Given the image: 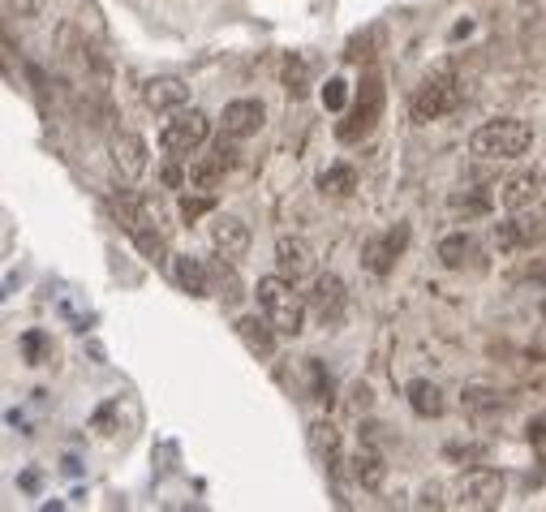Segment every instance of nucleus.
<instances>
[{"label": "nucleus", "instance_id": "f257e3e1", "mask_svg": "<svg viewBox=\"0 0 546 512\" xmlns=\"http://www.w3.org/2000/svg\"><path fill=\"white\" fill-rule=\"evenodd\" d=\"M254 297H258V310L271 319V327H276L280 336H301V332H306L310 302H306V293H297V280L263 276L254 284Z\"/></svg>", "mask_w": 546, "mask_h": 512}, {"label": "nucleus", "instance_id": "f03ea898", "mask_svg": "<svg viewBox=\"0 0 546 512\" xmlns=\"http://www.w3.org/2000/svg\"><path fill=\"white\" fill-rule=\"evenodd\" d=\"M461 99H465V82H461V74H456L452 61H443V65L430 69L418 87H413L409 117L418 125H430V121H439V117H448V112L461 108Z\"/></svg>", "mask_w": 546, "mask_h": 512}, {"label": "nucleus", "instance_id": "7ed1b4c3", "mask_svg": "<svg viewBox=\"0 0 546 512\" xmlns=\"http://www.w3.org/2000/svg\"><path fill=\"white\" fill-rule=\"evenodd\" d=\"M383 108H387L383 74H379L375 65H366V69H362V82H357V91H353L349 117L336 125V138H340V142H362V138H370V134H375V125L383 121Z\"/></svg>", "mask_w": 546, "mask_h": 512}, {"label": "nucleus", "instance_id": "20e7f679", "mask_svg": "<svg viewBox=\"0 0 546 512\" xmlns=\"http://www.w3.org/2000/svg\"><path fill=\"white\" fill-rule=\"evenodd\" d=\"M534 147V130L516 117H499V121H486L469 134V151L478 160H491V164H504V160H521V155Z\"/></svg>", "mask_w": 546, "mask_h": 512}, {"label": "nucleus", "instance_id": "39448f33", "mask_svg": "<svg viewBox=\"0 0 546 512\" xmlns=\"http://www.w3.org/2000/svg\"><path fill=\"white\" fill-rule=\"evenodd\" d=\"M211 138V117L203 108H177L160 130V147L168 160H190V155Z\"/></svg>", "mask_w": 546, "mask_h": 512}, {"label": "nucleus", "instance_id": "423d86ee", "mask_svg": "<svg viewBox=\"0 0 546 512\" xmlns=\"http://www.w3.org/2000/svg\"><path fill=\"white\" fill-rule=\"evenodd\" d=\"M504 495H508V478L499 474V469L473 465L461 478V487H456V504L473 508V512H495L499 504H504Z\"/></svg>", "mask_w": 546, "mask_h": 512}, {"label": "nucleus", "instance_id": "0eeeda50", "mask_svg": "<svg viewBox=\"0 0 546 512\" xmlns=\"http://www.w3.org/2000/svg\"><path fill=\"white\" fill-rule=\"evenodd\" d=\"M405 246H409V224L400 220V224H392V229H383V233L362 241V267L370 276H387L400 254H405Z\"/></svg>", "mask_w": 546, "mask_h": 512}, {"label": "nucleus", "instance_id": "6e6552de", "mask_svg": "<svg viewBox=\"0 0 546 512\" xmlns=\"http://www.w3.org/2000/svg\"><path fill=\"white\" fill-rule=\"evenodd\" d=\"M306 302H310V315L323 327H336L344 319V310H349V289H344V280L336 272H327V276H314Z\"/></svg>", "mask_w": 546, "mask_h": 512}, {"label": "nucleus", "instance_id": "1a4fd4ad", "mask_svg": "<svg viewBox=\"0 0 546 512\" xmlns=\"http://www.w3.org/2000/svg\"><path fill=\"white\" fill-rule=\"evenodd\" d=\"M542 198H546V173L542 168H521V173H512L504 186H499V203H504L508 216L534 211Z\"/></svg>", "mask_w": 546, "mask_h": 512}, {"label": "nucleus", "instance_id": "9d476101", "mask_svg": "<svg viewBox=\"0 0 546 512\" xmlns=\"http://www.w3.org/2000/svg\"><path fill=\"white\" fill-rule=\"evenodd\" d=\"M233 147H224V142H220V147H215L211 155H198V160L190 164V168H185V173H190V186H185V190H203V194H215V190H220L224 186V177H228V168H233Z\"/></svg>", "mask_w": 546, "mask_h": 512}, {"label": "nucleus", "instance_id": "9b49d317", "mask_svg": "<svg viewBox=\"0 0 546 512\" xmlns=\"http://www.w3.org/2000/svg\"><path fill=\"white\" fill-rule=\"evenodd\" d=\"M207 237H211V250L224 254V259H246L250 250V224L237 220V216H211L207 224Z\"/></svg>", "mask_w": 546, "mask_h": 512}, {"label": "nucleus", "instance_id": "f8f14e48", "mask_svg": "<svg viewBox=\"0 0 546 512\" xmlns=\"http://www.w3.org/2000/svg\"><path fill=\"white\" fill-rule=\"evenodd\" d=\"M263 121H267V108H263V99H233V104H224V117H220V130L224 138H250L263 130Z\"/></svg>", "mask_w": 546, "mask_h": 512}, {"label": "nucleus", "instance_id": "ddd939ff", "mask_svg": "<svg viewBox=\"0 0 546 512\" xmlns=\"http://www.w3.org/2000/svg\"><path fill=\"white\" fill-rule=\"evenodd\" d=\"M108 151H112V164H117V173L125 181H138L142 173H147V142H142L134 130H117V134H112Z\"/></svg>", "mask_w": 546, "mask_h": 512}, {"label": "nucleus", "instance_id": "4468645a", "mask_svg": "<svg viewBox=\"0 0 546 512\" xmlns=\"http://www.w3.org/2000/svg\"><path fill=\"white\" fill-rule=\"evenodd\" d=\"M542 233H546L542 224H538V220H525V211H521V216L495 224V229H491V241H495V246L504 250V254H516V250H534L538 241H542Z\"/></svg>", "mask_w": 546, "mask_h": 512}, {"label": "nucleus", "instance_id": "2eb2a0df", "mask_svg": "<svg viewBox=\"0 0 546 512\" xmlns=\"http://www.w3.org/2000/svg\"><path fill=\"white\" fill-rule=\"evenodd\" d=\"M276 272L289 276V280H306V276H314V250H310V241H301V237H280V241H276Z\"/></svg>", "mask_w": 546, "mask_h": 512}, {"label": "nucleus", "instance_id": "dca6fc26", "mask_svg": "<svg viewBox=\"0 0 546 512\" xmlns=\"http://www.w3.org/2000/svg\"><path fill=\"white\" fill-rule=\"evenodd\" d=\"M142 104L151 112H177L190 104V87L181 78H151V82H142Z\"/></svg>", "mask_w": 546, "mask_h": 512}, {"label": "nucleus", "instance_id": "f3484780", "mask_svg": "<svg viewBox=\"0 0 546 512\" xmlns=\"http://www.w3.org/2000/svg\"><path fill=\"white\" fill-rule=\"evenodd\" d=\"M237 336L241 345H246L254 358H271L276 353V327H271V319L258 310V315H241L237 319Z\"/></svg>", "mask_w": 546, "mask_h": 512}, {"label": "nucleus", "instance_id": "a211bd4d", "mask_svg": "<svg viewBox=\"0 0 546 512\" xmlns=\"http://www.w3.org/2000/svg\"><path fill=\"white\" fill-rule=\"evenodd\" d=\"M353 478L362 491H379L387 482V465H383V452L375 444H357L353 452Z\"/></svg>", "mask_w": 546, "mask_h": 512}, {"label": "nucleus", "instance_id": "6ab92c4d", "mask_svg": "<svg viewBox=\"0 0 546 512\" xmlns=\"http://www.w3.org/2000/svg\"><path fill=\"white\" fill-rule=\"evenodd\" d=\"M172 280H177L185 293H194V297L211 293V267L203 259H194V254H181V259L172 263Z\"/></svg>", "mask_w": 546, "mask_h": 512}, {"label": "nucleus", "instance_id": "aec40b11", "mask_svg": "<svg viewBox=\"0 0 546 512\" xmlns=\"http://www.w3.org/2000/svg\"><path fill=\"white\" fill-rule=\"evenodd\" d=\"M211 284L220 289L215 297H220L224 306H241V297H246V284H241L233 259H224V254H215V263H211Z\"/></svg>", "mask_w": 546, "mask_h": 512}, {"label": "nucleus", "instance_id": "412c9836", "mask_svg": "<svg viewBox=\"0 0 546 512\" xmlns=\"http://www.w3.org/2000/svg\"><path fill=\"white\" fill-rule=\"evenodd\" d=\"M405 396H409L413 414H422V418H443V409H448L443 388H439V383H430V379H413L405 388Z\"/></svg>", "mask_w": 546, "mask_h": 512}, {"label": "nucleus", "instance_id": "4be33fe9", "mask_svg": "<svg viewBox=\"0 0 546 512\" xmlns=\"http://www.w3.org/2000/svg\"><path fill=\"white\" fill-rule=\"evenodd\" d=\"M473 259H478V241L469 233H448L439 241V263L448 267V272H461V267H469Z\"/></svg>", "mask_w": 546, "mask_h": 512}, {"label": "nucleus", "instance_id": "5701e85b", "mask_svg": "<svg viewBox=\"0 0 546 512\" xmlns=\"http://www.w3.org/2000/svg\"><path fill=\"white\" fill-rule=\"evenodd\" d=\"M310 452H314V457H319L327 469L340 465V431H336V426L327 422V418L310 426Z\"/></svg>", "mask_w": 546, "mask_h": 512}, {"label": "nucleus", "instance_id": "b1692460", "mask_svg": "<svg viewBox=\"0 0 546 512\" xmlns=\"http://www.w3.org/2000/svg\"><path fill=\"white\" fill-rule=\"evenodd\" d=\"M491 194H482V190H452L448 194V211L452 216H465V220H482V216H491Z\"/></svg>", "mask_w": 546, "mask_h": 512}, {"label": "nucleus", "instance_id": "393cba45", "mask_svg": "<svg viewBox=\"0 0 546 512\" xmlns=\"http://www.w3.org/2000/svg\"><path fill=\"white\" fill-rule=\"evenodd\" d=\"M319 190L332 194V198H349L357 190V168L353 164H332L319 173Z\"/></svg>", "mask_w": 546, "mask_h": 512}, {"label": "nucleus", "instance_id": "a878e982", "mask_svg": "<svg viewBox=\"0 0 546 512\" xmlns=\"http://www.w3.org/2000/svg\"><path fill=\"white\" fill-rule=\"evenodd\" d=\"M379 39H383V26H370V31L353 35V39H349V48H344V61H349V65H370V61H375Z\"/></svg>", "mask_w": 546, "mask_h": 512}, {"label": "nucleus", "instance_id": "bb28decb", "mask_svg": "<svg viewBox=\"0 0 546 512\" xmlns=\"http://www.w3.org/2000/svg\"><path fill=\"white\" fill-rule=\"evenodd\" d=\"M306 82H310V61L301 52H293L289 61H284V91H289L293 99L306 95Z\"/></svg>", "mask_w": 546, "mask_h": 512}, {"label": "nucleus", "instance_id": "cd10ccee", "mask_svg": "<svg viewBox=\"0 0 546 512\" xmlns=\"http://www.w3.org/2000/svg\"><path fill=\"white\" fill-rule=\"evenodd\" d=\"M177 211H181V220H185V224H194L198 216H207V211H215V194H203V190H190V194H181Z\"/></svg>", "mask_w": 546, "mask_h": 512}, {"label": "nucleus", "instance_id": "c85d7f7f", "mask_svg": "<svg viewBox=\"0 0 546 512\" xmlns=\"http://www.w3.org/2000/svg\"><path fill=\"white\" fill-rule=\"evenodd\" d=\"M499 405H504V396H499L495 388H478V383L465 388V409H469V414H491V409H499Z\"/></svg>", "mask_w": 546, "mask_h": 512}, {"label": "nucleus", "instance_id": "c756f323", "mask_svg": "<svg viewBox=\"0 0 546 512\" xmlns=\"http://www.w3.org/2000/svg\"><path fill=\"white\" fill-rule=\"evenodd\" d=\"M344 99H349V82H344V78H327V87H323V108L340 112Z\"/></svg>", "mask_w": 546, "mask_h": 512}, {"label": "nucleus", "instance_id": "7c9ffc66", "mask_svg": "<svg viewBox=\"0 0 546 512\" xmlns=\"http://www.w3.org/2000/svg\"><path fill=\"white\" fill-rule=\"evenodd\" d=\"M22 353H26V362H31V366H39L43 353H48V340H43V332H26L22 336Z\"/></svg>", "mask_w": 546, "mask_h": 512}, {"label": "nucleus", "instance_id": "2f4dec72", "mask_svg": "<svg viewBox=\"0 0 546 512\" xmlns=\"http://www.w3.org/2000/svg\"><path fill=\"white\" fill-rule=\"evenodd\" d=\"M5 13L9 18H39L43 0H5Z\"/></svg>", "mask_w": 546, "mask_h": 512}, {"label": "nucleus", "instance_id": "473e14b6", "mask_svg": "<svg viewBox=\"0 0 546 512\" xmlns=\"http://www.w3.org/2000/svg\"><path fill=\"white\" fill-rule=\"evenodd\" d=\"M448 457H452V461H469V465H478V461L486 457V448H482V444H469V448L452 444V448H448Z\"/></svg>", "mask_w": 546, "mask_h": 512}, {"label": "nucleus", "instance_id": "72a5a7b5", "mask_svg": "<svg viewBox=\"0 0 546 512\" xmlns=\"http://www.w3.org/2000/svg\"><path fill=\"white\" fill-rule=\"evenodd\" d=\"M375 405V392H370V383H353V409L362 414V409Z\"/></svg>", "mask_w": 546, "mask_h": 512}, {"label": "nucleus", "instance_id": "f704fd0d", "mask_svg": "<svg viewBox=\"0 0 546 512\" xmlns=\"http://www.w3.org/2000/svg\"><path fill=\"white\" fill-rule=\"evenodd\" d=\"M422 508H443V500H439V487H426V491H422Z\"/></svg>", "mask_w": 546, "mask_h": 512}, {"label": "nucleus", "instance_id": "c9c22d12", "mask_svg": "<svg viewBox=\"0 0 546 512\" xmlns=\"http://www.w3.org/2000/svg\"><path fill=\"white\" fill-rule=\"evenodd\" d=\"M529 435H534V439H546V414H538L534 422H529Z\"/></svg>", "mask_w": 546, "mask_h": 512}, {"label": "nucleus", "instance_id": "e433bc0d", "mask_svg": "<svg viewBox=\"0 0 546 512\" xmlns=\"http://www.w3.org/2000/svg\"><path fill=\"white\" fill-rule=\"evenodd\" d=\"M542 315H546V297H542Z\"/></svg>", "mask_w": 546, "mask_h": 512}]
</instances>
